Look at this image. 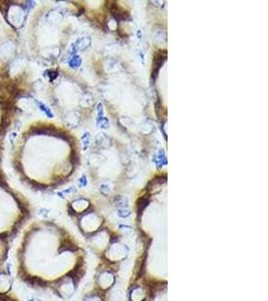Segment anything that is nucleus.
I'll return each instance as SVG.
<instances>
[{
  "mask_svg": "<svg viewBox=\"0 0 268 301\" xmlns=\"http://www.w3.org/2000/svg\"><path fill=\"white\" fill-rule=\"evenodd\" d=\"M69 64L71 67H77L79 64H81V58H79L78 56H74L72 59L70 60Z\"/></svg>",
  "mask_w": 268,
  "mask_h": 301,
  "instance_id": "f257e3e1",
  "label": "nucleus"
},
{
  "mask_svg": "<svg viewBox=\"0 0 268 301\" xmlns=\"http://www.w3.org/2000/svg\"><path fill=\"white\" fill-rule=\"evenodd\" d=\"M36 103H37V105H38V107H40V110H42V112H44L46 114H47V116H49L50 117H52V114H51V112H50V110H49L47 109V107H45V105H42L41 102H36Z\"/></svg>",
  "mask_w": 268,
  "mask_h": 301,
  "instance_id": "f03ea898",
  "label": "nucleus"
}]
</instances>
